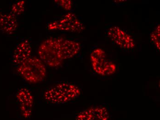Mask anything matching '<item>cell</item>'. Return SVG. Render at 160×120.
I'll return each mask as SVG.
<instances>
[{"label":"cell","mask_w":160,"mask_h":120,"mask_svg":"<svg viewBox=\"0 0 160 120\" xmlns=\"http://www.w3.org/2000/svg\"><path fill=\"white\" fill-rule=\"evenodd\" d=\"M80 88L75 84L61 82L47 89L43 97L48 103L53 105L70 103L81 96Z\"/></svg>","instance_id":"1"},{"label":"cell","mask_w":160,"mask_h":120,"mask_svg":"<svg viewBox=\"0 0 160 120\" xmlns=\"http://www.w3.org/2000/svg\"><path fill=\"white\" fill-rule=\"evenodd\" d=\"M17 72L24 81L30 84H38L47 77L45 65L40 58L32 56L17 67Z\"/></svg>","instance_id":"2"},{"label":"cell","mask_w":160,"mask_h":120,"mask_svg":"<svg viewBox=\"0 0 160 120\" xmlns=\"http://www.w3.org/2000/svg\"><path fill=\"white\" fill-rule=\"evenodd\" d=\"M38 54L45 65L51 68H57L63 63V60L57 48L54 37H51L42 42L39 47Z\"/></svg>","instance_id":"3"},{"label":"cell","mask_w":160,"mask_h":120,"mask_svg":"<svg viewBox=\"0 0 160 120\" xmlns=\"http://www.w3.org/2000/svg\"><path fill=\"white\" fill-rule=\"evenodd\" d=\"M47 29L49 31L59 30L71 33H80L84 30L85 27L74 13H68L49 22Z\"/></svg>","instance_id":"4"},{"label":"cell","mask_w":160,"mask_h":120,"mask_svg":"<svg viewBox=\"0 0 160 120\" xmlns=\"http://www.w3.org/2000/svg\"><path fill=\"white\" fill-rule=\"evenodd\" d=\"M106 33L112 42L123 50H131L135 47V41L132 36L118 26H111Z\"/></svg>","instance_id":"5"},{"label":"cell","mask_w":160,"mask_h":120,"mask_svg":"<svg viewBox=\"0 0 160 120\" xmlns=\"http://www.w3.org/2000/svg\"><path fill=\"white\" fill-rule=\"evenodd\" d=\"M55 44L61 59L64 60L73 58L79 53L80 43L62 37H54Z\"/></svg>","instance_id":"6"},{"label":"cell","mask_w":160,"mask_h":120,"mask_svg":"<svg viewBox=\"0 0 160 120\" xmlns=\"http://www.w3.org/2000/svg\"><path fill=\"white\" fill-rule=\"evenodd\" d=\"M16 98L22 117L30 118L32 116L34 101L31 91L27 88H20L17 92Z\"/></svg>","instance_id":"7"},{"label":"cell","mask_w":160,"mask_h":120,"mask_svg":"<svg viewBox=\"0 0 160 120\" xmlns=\"http://www.w3.org/2000/svg\"><path fill=\"white\" fill-rule=\"evenodd\" d=\"M110 116V112L107 107L96 105L79 112L75 120H109Z\"/></svg>","instance_id":"8"},{"label":"cell","mask_w":160,"mask_h":120,"mask_svg":"<svg viewBox=\"0 0 160 120\" xmlns=\"http://www.w3.org/2000/svg\"><path fill=\"white\" fill-rule=\"evenodd\" d=\"M32 49L31 39L29 38L23 39L17 45L12 53V60L13 64L17 67L31 57Z\"/></svg>","instance_id":"9"},{"label":"cell","mask_w":160,"mask_h":120,"mask_svg":"<svg viewBox=\"0 0 160 120\" xmlns=\"http://www.w3.org/2000/svg\"><path fill=\"white\" fill-rule=\"evenodd\" d=\"M92 69L98 75L107 76L113 75L116 72L117 66L112 60L106 58L99 61L92 62Z\"/></svg>","instance_id":"10"},{"label":"cell","mask_w":160,"mask_h":120,"mask_svg":"<svg viewBox=\"0 0 160 120\" xmlns=\"http://www.w3.org/2000/svg\"><path fill=\"white\" fill-rule=\"evenodd\" d=\"M18 27L17 18L10 13L0 12V31L8 34H13Z\"/></svg>","instance_id":"11"},{"label":"cell","mask_w":160,"mask_h":120,"mask_svg":"<svg viewBox=\"0 0 160 120\" xmlns=\"http://www.w3.org/2000/svg\"><path fill=\"white\" fill-rule=\"evenodd\" d=\"M25 1H18L11 6L10 13L16 17L22 14L25 10Z\"/></svg>","instance_id":"12"},{"label":"cell","mask_w":160,"mask_h":120,"mask_svg":"<svg viewBox=\"0 0 160 120\" xmlns=\"http://www.w3.org/2000/svg\"><path fill=\"white\" fill-rule=\"evenodd\" d=\"M106 53L100 48L95 49L90 54V60L92 62L99 61L106 58Z\"/></svg>","instance_id":"13"},{"label":"cell","mask_w":160,"mask_h":120,"mask_svg":"<svg viewBox=\"0 0 160 120\" xmlns=\"http://www.w3.org/2000/svg\"><path fill=\"white\" fill-rule=\"evenodd\" d=\"M160 25H158L156 26L150 35L151 41L158 50H160Z\"/></svg>","instance_id":"14"},{"label":"cell","mask_w":160,"mask_h":120,"mask_svg":"<svg viewBox=\"0 0 160 120\" xmlns=\"http://www.w3.org/2000/svg\"><path fill=\"white\" fill-rule=\"evenodd\" d=\"M55 3L60 8L64 9L65 10H71L72 8L73 3L72 1L70 0H62V1H55Z\"/></svg>","instance_id":"15"}]
</instances>
